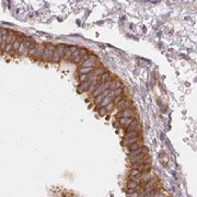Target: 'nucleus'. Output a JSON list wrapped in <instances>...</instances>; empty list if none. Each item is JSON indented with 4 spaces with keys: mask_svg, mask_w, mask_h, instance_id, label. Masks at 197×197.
<instances>
[{
    "mask_svg": "<svg viewBox=\"0 0 197 197\" xmlns=\"http://www.w3.org/2000/svg\"><path fill=\"white\" fill-rule=\"evenodd\" d=\"M55 46L53 43H45V49L42 54L41 57V61H44V63H52V58H53V54H54L55 50Z\"/></svg>",
    "mask_w": 197,
    "mask_h": 197,
    "instance_id": "obj_1",
    "label": "nucleus"
},
{
    "mask_svg": "<svg viewBox=\"0 0 197 197\" xmlns=\"http://www.w3.org/2000/svg\"><path fill=\"white\" fill-rule=\"evenodd\" d=\"M65 48H66V45L65 44H58L55 46L52 63H59L60 60H63L64 55H65Z\"/></svg>",
    "mask_w": 197,
    "mask_h": 197,
    "instance_id": "obj_2",
    "label": "nucleus"
},
{
    "mask_svg": "<svg viewBox=\"0 0 197 197\" xmlns=\"http://www.w3.org/2000/svg\"><path fill=\"white\" fill-rule=\"evenodd\" d=\"M17 40V32L13 30H8V36H7V41H6V48L5 53L9 54L10 52L12 50V45H13L14 41Z\"/></svg>",
    "mask_w": 197,
    "mask_h": 197,
    "instance_id": "obj_3",
    "label": "nucleus"
},
{
    "mask_svg": "<svg viewBox=\"0 0 197 197\" xmlns=\"http://www.w3.org/2000/svg\"><path fill=\"white\" fill-rule=\"evenodd\" d=\"M85 54H88V50L85 48H78L76 52L72 54L71 58H70V61H72V63H75V64H78L79 60L81 59V57Z\"/></svg>",
    "mask_w": 197,
    "mask_h": 197,
    "instance_id": "obj_4",
    "label": "nucleus"
},
{
    "mask_svg": "<svg viewBox=\"0 0 197 197\" xmlns=\"http://www.w3.org/2000/svg\"><path fill=\"white\" fill-rule=\"evenodd\" d=\"M96 61H98V58L95 55H90L89 58L85 60V63L81 65L82 68H91V67H95L96 66Z\"/></svg>",
    "mask_w": 197,
    "mask_h": 197,
    "instance_id": "obj_5",
    "label": "nucleus"
},
{
    "mask_svg": "<svg viewBox=\"0 0 197 197\" xmlns=\"http://www.w3.org/2000/svg\"><path fill=\"white\" fill-rule=\"evenodd\" d=\"M134 110L131 108H127V110H124V111H119L117 113L116 117L119 119V118H130V117H134Z\"/></svg>",
    "mask_w": 197,
    "mask_h": 197,
    "instance_id": "obj_6",
    "label": "nucleus"
},
{
    "mask_svg": "<svg viewBox=\"0 0 197 197\" xmlns=\"http://www.w3.org/2000/svg\"><path fill=\"white\" fill-rule=\"evenodd\" d=\"M78 47L77 46H67L66 45V48H65V55H64V59H66L68 61H70V58H71L72 54L76 52Z\"/></svg>",
    "mask_w": 197,
    "mask_h": 197,
    "instance_id": "obj_7",
    "label": "nucleus"
},
{
    "mask_svg": "<svg viewBox=\"0 0 197 197\" xmlns=\"http://www.w3.org/2000/svg\"><path fill=\"white\" fill-rule=\"evenodd\" d=\"M116 108L118 111H124V110H127V108H131V101L128 100V98L123 100V101L116 104Z\"/></svg>",
    "mask_w": 197,
    "mask_h": 197,
    "instance_id": "obj_8",
    "label": "nucleus"
},
{
    "mask_svg": "<svg viewBox=\"0 0 197 197\" xmlns=\"http://www.w3.org/2000/svg\"><path fill=\"white\" fill-rule=\"evenodd\" d=\"M125 129L126 131H140V130H141V126H140V124L138 123V121L135 119V121H133L129 125L126 127Z\"/></svg>",
    "mask_w": 197,
    "mask_h": 197,
    "instance_id": "obj_9",
    "label": "nucleus"
},
{
    "mask_svg": "<svg viewBox=\"0 0 197 197\" xmlns=\"http://www.w3.org/2000/svg\"><path fill=\"white\" fill-rule=\"evenodd\" d=\"M45 49V43H37V47H36V54L34 56L35 60H41V57H42V54Z\"/></svg>",
    "mask_w": 197,
    "mask_h": 197,
    "instance_id": "obj_10",
    "label": "nucleus"
},
{
    "mask_svg": "<svg viewBox=\"0 0 197 197\" xmlns=\"http://www.w3.org/2000/svg\"><path fill=\"white\" fill-rule=\"evenodd\" d=\"M36 47H37V43L33 40L32 41L31 45H30V48L27 50V55H29L30 57H32V58H34V56H35V54H36Z\"/></svg>",
    "mask_w": 197,
    "mask_h": 197,
    "instance_id": "obj_11",
    "label": "nucleus"
},
{
    "mask_svg": "<svg viewBox=\"0 0 197 197\" xmlns=\"http://www.w3.org/2000/svg\"><path fill=\"white\" fill-rule=\"evenodd\" d=\"M138 179H140V181L143 182V184H146L147 182L150 181L151 174H150V172H141V173L138 175Z\"/></svg>",
    "mask_w": 197,
    "mask_h": 197,
    "instance_id": "obj_12",
    "label": "nucleus"
},
{
    "mask_svg": "<svg viewBox=\"0 0 197 197\" xmlns=\"http://www.w3.org/2000/svg\"><path fill=\"white\" fill-rule=\"evenodd\" d=\"M113 80V75L111 72H104L102 76L100 77V82L101 83H105V82H108V81H111Z\"/></svg>",
    "mask_w": 197,
    "mask_h": 197,
    "instance_id": "obj_13",
    "label": "nucleus"
},
{
    "mask_svg": "<svg viewBox=\"0 0 197 197\" xmlns=\"http://www.w3.org/2000/svg\"><path fill=\"white\" fill-rule=\"evenodd\" d=\"M133 121H135V117H130V118H119V119H118V124H119V126H123L124 128H126Z\"/></svg>",
    "mask_w": 197,
    "mask_h": 197,
    "instance_id": "obj_14",
    "label": "nucleus"
},
{
    "mask_svg": "<svg viewBox=\"0 0 197 197\" xmlns=\"http://www.w3.org/2000/svg\"><path fill=\"white\" fill-rule=\"evenodd\" d=\"M90 85H91V83H90L88 80L85 81V82H81L80 85L78 87V92H80V93H82V92H87L88 89H89Z\"/></svg>",
    "mask_w": 197,
    "mask_h": 197,
    "instance_id": "obj_15",
    "label": "nucleus"
},
{
    "mask_svg": "<svg viewBox=\"0 0 197 197\" xmlns=\"http://www.w3.org/2000/svg\"><path fill=\"white\" fill-rule=\"evenodd\" d=\"M139 141H140L139 137H136V138H127V139H124V140H123V145L126 146V147H128V146H130V145L136 143H139Z\"/></svg>",
    "mask_w": 197,
    "mask_h": 197,
    "instance_id": "obj_16",
    "label": "nucleus"
},
{
    "mask_svg": "<svg viewBox=\"0 0 197 197\" xmlns=\"http://www.w3.org/2000/svg\"><path fill=\"white\" fill-rule=\"evenodd\" d=\"M121 87H122L121 81L114 80V79H113V80L111 81V85H110V88H108V90H110V91H114V90L118 89V88H121Z\"/></svg>",
    "mask_w": 197,
    "mask_h": 197,
    "instance_id": "obj_17",
    "label": "nucleus"
},
{
    "mask_svg": "<svg viewBox=\"0 0 197 197\" xmlns=\"http://www.w3.org/2000/svg\"><path fill=\"white\" fill-rule=\"evenodd\" d=\"M104 72H106V70H105L103 67H98L96 68V69H94L93 71L90 72V73H91V75H94V76H96V77H101Z\"/></svg>",
    "mask_w": 197,
    "mask_h": 197,
    "instance_id": "obj_18",
    "label": "nucleus"
},
{
    "mask_svg": "<svg viewBox=\"0 0 197 197\" xmlns=\"http://www.w3.org/2000/svg\"><path fill=\"white\" fill-rule=\"evenodd\" d=\"M140 136V131H126L125 134V139L127 138H136V137H139Z\"/></svg>",
    "mask_w": 197,
    "mask_h": 197,
    "instance_id": "obj_19",
    "label": "nucleus"
},
{
    "mask_svg": "<svg viewBox=\"0 0 197 197\" xmlns=\"http://www.w3.org/2000/svg\"><path fill=\"white\" fill-rule=\"evenodd\" d=\"M111 102H113V98H110V96H106V98H103V101L98 104V105H100V108H105V106H106V105H108V104L111 103Z\"/></svg>",
    "mask_w": 197,
    "mask_h": 197,
    "instance_id": "obj_20",
    "label": "nucleus"
},
{
    "mask_svg": "<svg viewBox=\"0 0 197 197\" xmlns=\"http://www.w3.org/2000/svg\"><path fill=\"white\" fill-rule=\"evenodd\" d=\"M94 70V67H91V68H82L81 67L79 69V73L80 75H89L90 72H92Z\"/></svg>",
    "mask_w": 197,
    "mask_h": 197,
    "instance_id": "obj_21",
    "label": "nucleus"
},
{
    "mask_svg": "<svg viewBox=\"0 0 197 197\" xmlns=\"http://www.w3.org/2000/svg\"><path fill=\"white\" fill-rule=\"evenodd\" d=\"M141 147H143V146H141ZM141 147L138 148V149H136V150H134V151H130L129 157H136V156L141 154V153H143V149H141ZM143 154H145V153H143Z\"/></svg>",
    "mask_w": 197,
    "mask_h": 197,
    "instance_id": "obj_22",
    "label": "nucleus"
},
{
    "mask_svg": "<svg viewBox=\"0 0 197 197\" xmlns=\"http://www.w3.org/2000/svg\"><path fill=\"white\" fill-rule=\"evenodd\" d=\"M126 96L124 95V94H122V95H118V96H116V98H114V100H113V103H114V105H116L118 102H121V101H123V100H126Z\"/></svg>",
    "mask_w": 197,
    "mask_h": 197,
    "instance_id": "obj_23",
    "label": "nucleus"
},
{
    "mask_svg": "<svg viewBox=\"0 0 197 197\" xmlns=\"http://www.w3.org/2000/svg\"><path fill=\"white\" fill-rule=\"evenodd\" d=\"M140 147H141V143H140V141H139V143H133V145L128 146V149H129V151H134V150L138 149V148H140Z\"/></svg>",
    "mask_w": 197,
    "mask_h": 197,
    "instance_id": "obj_24",
    "label": "nucleus"
},
{
    "mask_svg": "<svg viewBox=\"0 0 197 197\" xmlns=\"http://www.w3.org/2000/svg\"><path fill=\"white\" fill-rule=\"evenodd\" d=\"M140 173H141L140 171L136 170V169H131V171L129 172V176L130 177H135V176H138Z\"/></svg>",
    "mask_w": 197,
    "mask_h": 197,
    "instance_id": "obj_25",
    "label": "nucleus"
},
{
    "mask_svg": "<svg viewBox=\"0 0 197 197\" xmlns=\"http://www.w3.org/2000/svg\"><path fill=\"white\" fill-rule=\"evenodd\" d=\"M137 185H139V184H137L136 182L131 181V180H129V181L127 182V188H136Z\"/></svg>",
    "mask_w": 197,
    "mask_h": 197,
    "instance_id": "obj_26",
    "label": "nucleus"
},
{
    "mask_svg": "<svg viewBox=\"0 0 197 197\" xmlns=\"http://www.w3.org/2000/svg\"><path fill=\"white\" fill-rule=\"evenodd\" d=\"M98 112V114H100V116H105L106 114H108V112H106V110H105V108H100L96 110Z\"/></svg>",
    "mask_w": 197,
    "mask_h": 197,
    "instance_id": "obj_27",
    "label": "nucleus"
},
{
    "mask_svg": "<svg viewBox=\"0 0 197 197\" xmlns=\"http://www.w3.org/2000/svg\"><path fill=\"white\" fill-rule=\"evenodd\" d=\"M89 56H90L89 53H88V54H85V55H83V56L81 57L80 60H79V63H78V65H80V66H81V65H82V64L85 63V60H87V59L89 58Z\"/></svg>",
    "mask_w": 197,
    "mask_h": 197,
    "instance_id": "obj_28",
    "label": "nucleus"
},
{
    "mask_svg": "<svg viewBox=\"0 0 197 197\" xmlns=\"http://www.w3.org/2000/svg\"><path fill=\"white\" fill-rule=\"evenodd\" d=\"M113 108H114V103H113V102H111V103L108 104V105H106V106H105V110H106V112H111Z\"/></svg>",
    "mask_w": 197,
    "mask_h": 197,
    "instance_id": "obj_29",
    "label": "nucleus"
},
{
    "mask_svg": "<svg viewBox=\"0 0 197 197\" xmlns=\"http://www.w3.org/2000/svg\"><path fill=\"white\" fill-rule=\"evenodd\" d=\"M88 78H89V75H80L79 80H80L81 82H85V81L88 80Z\"/></svg>",
    "mask_w": 197,
    "mask_h": 197,
    "instance_id": "obj_30",
    "label": "nucleus"
},
{
    "mask_svg": "<svg viewBox=\"0 0 197 197\" xmlns=\"http://www.w3.org/2000/svg\"><path fill=\"white\" fill-rule=\"evenodd\" d=\"M139 195V193L138 192H133V193H130V194H127V197H138Z\"/></svg>",
    "mask_w": 197,
    "mask_h": 197,
    "instance_id": "obj_31",
    "label": "nucleus"
}]
</instances>
